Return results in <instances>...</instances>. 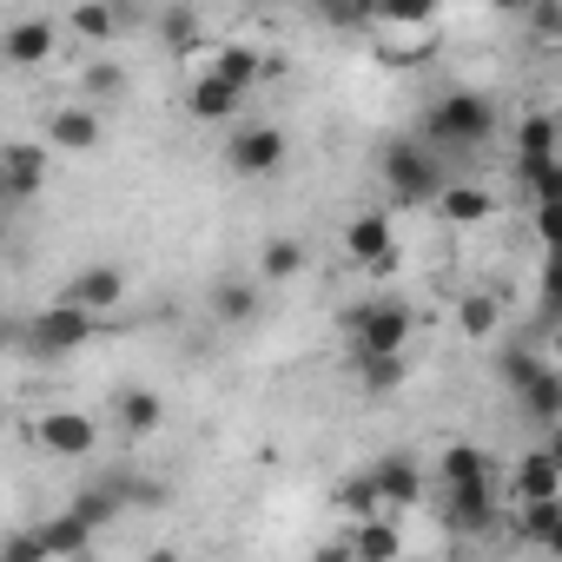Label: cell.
I'll return each instance as SVG.
<instances>
[{
  "instance_id": "obj_1",
  "label": "cell",
  "mask_w": 562,
  "mask_h": 562,
  "mask_svg": "<svg viewBox=\"0 0 562 562\" xmlns=\"http://www.w3.org/2000/svg\"><path fill=\"white\" fill-rule=\"evenodd\" d=\"M496 133V100L490 93H470V87H450L443 100H430V113H424V146L430 153H470V146H483Z\"/></svg>"
},
{
  "instance_id": "obj_2",
  "label": "cell",
  "mask_w": 562,
  "mask_h": 562,
  "mask_svg": "<svg viewBox=\"0 0 562 562\" xmlns=\"http://www.w3.org/2000/svg\"><path fill=\"white\" fill-rule=\"evenodd\" d=\"M378 179H384V192L397 199V205H437L443 199V159L424 146V139H391L384 153H378Z\"/></svg>"
},
{
  "instance_id": "obj_3",
  "label": "cell",
  "mask_w": 562,
  "mask_h": 562,
  "mask_svg": "<svg viewBox=\"0 0 562 562\" xmlns=\"http://www.w3.org/2000/svg\"><path fill=\"white\" fill-rule=\"evenodd\" d=\"M345 325H351V338H358V358H404V351H411V331H417V318H411L404 299L351 305Z\"/></svg>"
},
{
  "instance_id": "obj_4",
  "label": "cell",
  "mask_w": 562,
  "mask_h": 562,
  "mask_svg": "<svg viewBox=\"0 0 562 562\" xmlns=\"http://www.w3.org/2000/svg\"><path fill=\"white\" fill-rule=\"evenodd\" d=\"M93 331H100V318H87V312H74V305H47V312H34V318H21V351H34V358H74V351H87L93 345Z\"/></svg>"
},
{
  "instance_id": "obj_5",
  "label": "cell",
  "mask_w": 562,
  "mask_h": 562,
  "mask_svg": "<svg viewBox=\"0 0 562 562\" xmlns=\"http://www.w3.org/2000/svg\"><path fill=\"white\" fill-rule=\"evenodd\" d=\"M371 34L384 41V60L391 67H411L437 41V8H430V0H424V8H378L371 14Z\"/></svg>"
},
{
  "instance_id": "obj_6",
  "label": "cell",
  "mask_w": 562,
  "mask_h": 562,
  "mask_svg": "<svg viewBox=\"0 0 562 562\" xmlns=\"http://www.w3.org/2000/svg\"><path fill=\"white\" fill-rule=\"evenodd\" d=\"M285 153H292V139H285V126H271V120H251V126H238L225 139V166L238 179H271L278 166H285Z\"/></svg>"
},
{
  "instance_id": "obj_7",
  "label": "cell",
  "mask_w": 562,
  "mask_h": 562,
  "mask_svg": "<svg viewBox=\"0 0 562 562\" xmlns=\"http://www.w3.org/2000/svg\"><path fill=\"white\" fill-rule=\"evenodd\" d=\"M34 437H41V450L47 457H60V463H87L93 450H100V424L87 417V411H47L41 424H34Z\"/></svg>"
},
{
  "instance_id": "obj_8",
  "label": "cell",
  "mask_w": 562,
  "mask_h": 562,
  "mask_svg": "<svg viewBox=\"0 0 562 562\" xmlns=\"http://www.w3.org/2000/svg\"><path fill=\"white\" fill-rule=\"evenodd\" d=\"M60 34L67 27L54 14H21V21L0 27V54H8V67H47L54 47H60Z\"/></svg>"
},
{
  "instance_id": "obj_9",
  "label": "cell",
  "mask_w": 562,
  "mask_h": 562,
  "mask_svg": "<svg viewBox=\"0 0 562 562\" xmlns=\"http://www.w3.org/2000/svg\"><path fill=\"white\" fill-rule=\"evenodd\" d=\"M54 172V146H34V139H14L8 153H0V192H8V205H27Z\"/></svg>"
},
{
  "instance_id": "obj_10",
  "label": "cell",
  "mask_w": 562,
  "mask_h": 562,
  "mask_svg": "<svg viewBox=\"0 0 562 562\" xmlns=\"http://www.w3.org/2000/svg\"><path fill=\"white\" fill-rule=\"evenodd\" d=\"M345 258L358 271H391L397 265V232H391V212H358L345 225Z\"/></svg>"
},
{
  "instance_id": "obj_11",
  "label": "cell",
  "mask_w": 562,
  "mask_h": 562,
  "mask_svg": "<svg viewBox=\"0 0 562 562\" xmlns=\"http://www.w3.org/2000/svg\"><path fill=\"white\" fill-rule=\"evenodd\" d=\"M120 299H126V271H120V265H80L74 285L60 292V305H74V312H87V318L120 312Z\"/></svg>"
},
{
  "instance_id": "obj_12",
  "label": "cell",
  "mask_w": 562,
  "mask_h": 562,
  "mask_svg": "<svg viewBox=\"0 0 562 562\" xmlns=\"http://www.w3.org/2000/svg\"><path fill=\"white\" fill-rule=\"evenodd\" d=\"M100 139H106V113H100V106L67 100V106L47 113V146H54V153H93Z\"/></svg>"
},
{
  "instance_id": "obj_13",
  "label": "cell",
  "mask_w": 562,
  "mask_h": 562,
  "mask_svg": "<svg viewBox=\"0 0 562 562\" xmlns=\"http://www.w3.org/2000/svg\"><path fill=\"white\" fill-rule=\"evenodd\" d=\"M371 476H378V490H384V509L397 516V509H417V503H424V483H430L437 470H424L411 450H391V457L371 463Z\"/></svg>"
},
{
  "instance_id": "obj_14",
  "label": "cell",
  "mask_w": 562,
  "mask_h": 562,
  "mask_svg": "<svg viewBox=\"0 0 562 562\" xmlns=\"http://www.w3.org/2000/svg\"><path fill=\"white\" fill-rule=\"evenodd\" d=\"M205 74H218L225 87H238V93H251V87H265V74H271V60H265L258 47H238V41H218V47H205Z\"/></svg>"
},
{
  "instance_id": "obj_15",
  "label": "cell",
  "mask_w": 562,
  "mask_h": 562,
  "mask_svg": "<svg viewBox=\"0 0 562 562\" xmlns=\"http://www.w3.org/2000/svg\"><path fill=\"white\" fill-rule=\"evenodd\" d=\"M509 490H516V503H555L562 496V470H555V457L536 443V450H522L516 463H509Z\"/></svg>"
},
{
  "instance_id": "obj_16",
  "label": "cell",
  "mask_w": 562,
  "mask_h": 562,
  "mask_svg": "<svg viewBox=\"0 0 562 562\" xmlns=\"http://www.w3.org/2000/svg\"><path fill=\"white\" fill-rule=\"evenodd\" d=\"M205 312H212V325L245 331L258 318V285H251V278H218V285L205 292Z\"/></svg>"
},
{
  "instance_id": "obj_17",
  "label": "cell",
  "mask_w": 562,
  "mask_h": 562,
  "mask_svg": "<svg viewBox=\"0 0 562 562\" xmlns=\"http://www.w3.org/2000/svg\"><path fill=\"white\" fill-rule=\"evenodd\" d=\"M238 106H245V93H238V87H225V80H218V74H205V67L192 74V87H186V113H192V120L218 126V120H232Z\"/></svg>"
},
{
  "instance_id": "obj_18",
  "label": "cell",
  "mask_w": 562,
  "mask_h": 562,
  "mask_svg": "<svg viewBox=\"0 0 562 562\" xmlns=\"http://www.w3.org/2000/svg\"><path fill=\"white\" fill-rule=\"evenodd\" d=\"M159 424H166V397H159V391L126 384V391L113 397V430H126V437H153Z\"/></svg>"
},
{
  "instance_id": "obj_19",
  "label": "cell",
  "mask_w": 562,
  "mask_h": 562,
  "mask_svg": "<svg viewBox=\"0 0 562 562\" xmlns=\"http://www.w3.org/2000/svg\"><path fill=\"white\" fill-rule=\"evenodd\" d=\"M34 536H41L47 562H74V555H87V549H93V536H100V529H93V522H80L74 509H60V516H47Z\"/></svg>"
},
{
  "instance_id": "obj_20",
  "label": "cell",
  "mask_w": 562,
  "mask_h": 562,
  "mask_svg": "<svg viewBox=\"0 0 562 562\" xmlns=\"http://www.w3.org/2000/svg\"><path fill=\"white\" fill-rule=\"evenodd\" d=\"M516 404H522V417H529V424L555 430V424H562V364H542V371L516 391Z\"/></svg>"
},
{
  "instance_id": "obj_21",
  "label": "cell",
  "mask_w": 562,
  "mask_h": 562,
  "mask_svg": "<svg viewBox=\"0 0 562 562\" xmlns=\"http://www.w3.org/2000/svg\"><path fill=\"white\" fill-rule=\"evenodd\" d=\"M126 21H133L126 8H93V0H87V8H67V14H60V27L80 34V41H93V47H113Z\"/></svg>"
},
{
  "instance_id": "obj_22",
  "label": "cell",
  "mask_w": 562,
  "mask_h": 562,
  "mask_svg": "<svg viewBox=\"0 0 562 562\" xmlns=\"http://www.w3.org/2000/svg\"><path fill=\"white\" fill-rule=\"evenodd\" d=\"M490 212H496V192L490 186H470V179L443 186V199H437V218H450V225H483Z\"/></svg>"
},
{
  "instance_id": "obj_23",
  "label": "cell",
  "mask_w": 562,
  "mask_h": 562,
  "mask_svg": "<svg viewBox=\"0 0 562 562\" xmlns=\"http://www.w3.org/2000/svg\"><path fill=\"white\" fill-rule=\"evenodd\" d=\"M345 542H351V555H358V562H397V555H404V536H397V522H391V516H378V522H351V529H345Z\"/></svg>"
},
{
  "instance_id": "obj_24",
  "label": "cell",
  "mask_w": 562,
  "mask_h": 562,
  "mask_svg": "<svg viewBox=\"0 0 562 562\" xmlns=\"http://www.w3.org/2000/svg\"><path fill=\"white\" fill-rule=\"evenodd\" d=\"M67 509H74L80 522H93V529H106V522H113V516L126 509V490H120V483H113V470H106V476H100V483H87V490H80V496L67 503Z\"/></svg>"
},
{
  "instance_id": "obj_25",
  "label": "cell",
  "mask_w": 562,
  "mask_h": 562,
  "mask_svg": "<svg viewBox=\"0 0 562 562\" xmlns=\"http://www.w3.org/2000/svg\"><path fill=\"white\" fill-rule=\"evenodd\" d=\"M305 265H312L305 238H265V245H258V271H265V285H285V278H299Z\"/></svg>"
},
{
  "instance_id": "obj_26",
  "label": "cell",
  "mask_w": 562,
  "mask_h": 562,
  "mask_svg": "<svg viewBox=\"0 0 562 562\" xmlns=\"http://www.w3.org/2000/svg\"><path fill=\"white\" fill-rule=\"evenodd\" d=\"M338 509H345L351 522H378V516H391V509H384V490H378V476H371V470L345 476V490H338Z\"/></svg>"
},
{
  "instance_id": "obj_27",
  "label": "cell",
  "mask_w": 562,
  "mask_h": 562,
  "mask_svg": "<svg viewBox=\"0 0 562 562\" xmlns=\"http://www.w3.org/2000/svg\"><path fill=\"white\" fill-rule=\"evenodd\" d=\"M80 93H87V106H100V113H106V106L126 93V67H120V60H87Z\"/></svg>"
},
{
  "instance_id": "obj_28",
  "label": "cell",
  "mask_w": 562,
  "mask_h": 562,
  "mask_svg": "<svg viewBox=\"0 0 562 562\" xmlns=\"http://www.w3.org/2000/svg\"><path fill=\"white\" fill-rule=\"evenodd\" d=\"M503 325V299L496 292H470V299H457V331L463 338H490Z\"/></svg>"
},
{
  "instance_id": "obj_29",
  "label": "cell",
  "mask_w": 562,
  "mask_h": 562,
  "mask_svg": "<svg viewBox=\"0 0 562 562\" xmlns=\"http://www.w3.org/2000/svg\"><path fill=\"white\" fill-rule=\"evenodd\" d=\"M153 27H159V41H166V47H179V54H205V41H199L205 27H199V14H192V8H166Z\"/></svg>"
},
{
  "instance_id": "obj_30",
  "label": "cell",
  "mask_w": 562,
  "mask_h": 562,
  "mask_svg": "<svg viewBox=\"0 0 562 562\" xmlns=\"http://www.w3.org/2000/svg\"><path fill=\"white\" fill-rule=\"evenodd\" d=\"M555 522H562V496H555V503H522V509H516V536L536 542V549H549Z\"/></svg>"
},
{
  "instance_id": "obj_31",
  "label": "cell",
  "mask_w": 562,
  "mask_h": 562,
  "mask_svg": "<svg viewBox=\"0 0 562 562\" xmlns=\"http://www.w3.org/2000/svg\"><path fill=\"white\" fill-rule=\"evenodd\" d=\"M536 318H542V331H562V251L542 258V299H536Z\"/></svg>"
},
{
  "instance_id": "obj_32",
  "label": "cell",
  "mask_w": 562,
  "mask_h": 562,
  "mask_svg": "<svg viewBox=\"0 0 562 562\" xmlns=\"http://www.w3.org/2000/svg\"><path fill=\"white\" fill-rule=\"evenodd\" d=\"M358 384L364 391H397V384H411V358H358Z\"/></svg>"
},
{
  "instance_id": "obj_33",
  "label": "cell",
  "mask_w": 562,
  "mask_h": 562,
  "mask_svg": "<svg viewBox=\"0 0 562 562\" xmlns=\"http://www.w3.org/2000/svg\"><path fill=\"white\" fill-rule=\"evenodd\" d=\"M542 364H549V358H536V351H509V358H503V384H509V391H522Z\"/></svg>"
},
{
  "instance_id": "obj_34",
  "label": "cell",
  "mask_w": 562,
  "mask_h": 562,
  "mask_svg": "<svg viewBox=\"0 0 562 562\" xmlns=\"http://www.w3.org/2000/svg\"><path fill=\"white\" fill-rule=\"evenodd\" d=\"M529 27L542 41H562V8H555V0H549V8H529Z\"/></svg>"
},
{
  "instance_id": "obj_35",
  "label": "cell",
  "mask_w": 562,
  "mask_h": 562,
  "mask_svg": "<svg viewBox=\"0 0 562 562\" xmlns=\"http://www.w3.org/2000/svg\"><path fill=\"white\" fill-rule=\"evenodd\" d=\"M8 562H47V549H41V536H34V529H21V536L8 542Z\"/></svg>"
},
{
  "instance_id": "obj_36",
  "label": "cell",
  "mask_w": 562,
  "mask_h": 562,
  "mask_svg": "<svg viewBox=\"0 0 562 562\" xmlns=\"http://www.w3.org/2000/svg\"><path fill=\"white\" fill-rule=\"evenodd\" d=\"M536 205H562V159L536 179Z\"/></svg>"
},
{
  "instance_id": "obj_37",
  "label": "cell",
  "mask_w": 562,
  "mask_h": 562,
  "mask_svg": "<svg viewBox=\"0 0 562 562\" xmlns=\"http://www.w3.org/2000/svg\"><path fill=\"white\" fill-rule=\"evenodd\" d=\"M312 562H358V555H351V542L338 536V542H318V549H312Z\"/></svg>"
},
{
  "instance_id": "obj_38",
  "label": "cell",
  "mask_w": 562,
  "mask_h": 562,
  "mask_svg": "<svg viewBox=\"0 0 562 562\" xmlns=\"http://www.w3.org/2000/svg\"><path fill=\"white\" fill-rule=\"evenodd\" d=\"M542 450H549V457H555V470H562V424L549 430V443H542Z\"/></svg>"
},
{
  "instance_id": "obj_39",
  "label": "cell",
  "mask_w": 562,
  "mask_h": 562,
  "mask_svg": "<svg viewBox=\"0 0 562 562\" xmlns=\"http://www.w3.org/2000/svg\"><path fill=\"white\" fill-rule=\"evenodd\" d=\"M549 364H562V331H549Z\"/></svg>"
},
{
  "instance_id": "obj_40",
  "label": "cell",
  "mask_w": 562,
  "mask_h": 562,
  "mask_svg": "<svg viewBox=\"0 0 562 562\" xmlns=\"http://www.w3.org/2000/svg\"><path fill=\"white\" fill-rule=\"evenodd\" d=\"M146 562H179V549H153V555H146Z\"/></svg>"
},
{
  "instance_id": "obj_41",
  "label": "cell",
  "mask_w": 562,
  "mask_h": 562,
  "mask_svg": "<svg viewBox=\"0 0 562 562\" xmlns=\"http://www.w3.org/2000/svg\"><path fill=\"white\" fill-rule=\"evenodd\" d=\"M549 555H562V522H555V536H549Z\"/></svg>"
},
{
  "instance_id": "obj_42",
  "label": "cell",
  "mask_w": 562,
  "mask_h": 562,
  "mask_svg": "<svg viewBox=\"0 0 562 562\" xmlns=\"http://www.w3.org/2000/svg\"><path fill=\"white\" fill-rule=\"evenodd\" d=\"M74 562H93V555H74Z\"/></svg>"
}]
</instances>
